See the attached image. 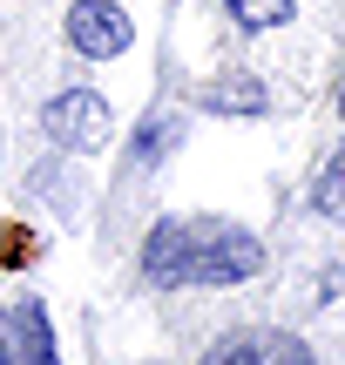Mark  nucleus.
<instances>
[{
	"instance_id": "1",
	"label": "nucleus",
	"mask_w": 345,
	"mask_h": 365,
	"mask_svg": "<svg viewBox=\"0 0 345 365\" xmlns=\"http://www.w3.org/2000/svg\"><path fill=\"white\" fill-rule=\"evenodd\" d=\"M257 264H264L257 237L244 223H210V217H170L143 244V271L156 284H237Z\"/></svg>"
},
{
	"instance_id": "2",
	"label": "nucleus",
	"mask_w": 345,
	"mask_h": 365,
	"mask_svg": "<svg viewBox=\"0 0 345 365\" xmlns=\"http://www.w3.org/2000/svg\"><path fill=\"white\" fill-rule=\"evenodd\" d=\"M41 122H48V135H54L61 149H75V156H88V149L108 143V102H102V95H88V88L54 95Z\"/></svg>"
},
{
	"instance_id": "3",
	"label": "nucleus",
	"mask_w": 345,
	"mask_h": 365,
	"mask_svg": "<svg viewBox=\"0 0 345 365\" xmlns=\"http://www.w3.org/2000/svg\"><path fill=\"white\" fill-rule=\"evenodd\" d=\"M68 41H75L81 54H95V61H108V54L129 48V14H122L115 0H75V7H68Z\"/></svg>"
},
{
	"instance_id": "4",
	"label": "nucleus",
	"mask_w": 345,
	"mask_h": 365,
	"mask_svg": "<svg viewBox=\"0 0 345 365\" xmlns=\"http://www.w3.org/2000/svg\"><path fill=\"white\" fill-rule=\"evenodd\" d=\"M203 365H311V352L292 331H230V339L210 345Z\"/></svg>"
},
{
	"instance_id": "5",
	"label": "nucleus",
	"mask_w": 345,
	"mask_h": 365,
	"mask_svg": "<svg viewBox=\"0 0 345 365\" xmlns=\"http://www.w3.org/2000/svg\"><path fill=\"white\" fill-rule=\"evenodd\" d=\"M203 108H210V115H264V108H271V88L257 75H224V81L203 88Z\"/></svg>"
},
{
	"instance_id": "6",
	"label": "nucleus",
	"mask_w": 345,
	"mask_h": 365,
	"mask_svg": "<svg viewBox=\"0 0 345 365\" xmlns=\"http://www.w3.org/2000/svg\"><path fill=\"white\" fill-rule=\"evenodd\" d=\"M14 331H21V359H27V365H61V352H54V331H48V312H41L34 298L14 312Z\"/></svg>"
},
{
	"instance_id": "7",
	"label": "nucleus",
	"mask_w": 345,
	"mask_h": 365,
	"mask_svg": "<svg viewBox=\"0 0 345 365\" xmlns=\"http://www.w3.org/2000/svg\"><path fill=\"white\" fill-rule=\"evenodd\" d=\"M311 210H319V217H339V223H345V149H339V156H325L319 182H311Z\"/></svg>"
},
{
	"instance_id": "8",
	"label": "nucleus",
	"mask_w": 345,
	"mask_h": 365,
	"mask_svg": "<svg viewBox=\"0 0 345 365\" xmlns=\"http://www.w3.org/2000/svg\"><path fill=\"white\" fill-rule=\"evenodd\" d=\"M230 21L244 27V34H264V27H284L292 21V0H224Z\"/></svg>"
},
{
	"instance_id": "9",
	"label": "nucleus",
	"mask_w": 345,
	"mask_h": 365,
	"mask_svg": "<svg viewBox=\"0 0 345 365\" xmlns=\"http://www.w3.org/2000/svg\"><path fill=\"white\" fill-rule=\"evenodd\" d=\"M163 149H176V122H170V115H156V122L143 129V143H135V156H143V163H156Z\"/></svg>"
},
{
	"instance_id": "10",
	"label": "nucleus",
	"mask_w": 345,
	"mask_h": 365,
	"mask_svg": "<svg viewBox=\"0 0 345 365\" xmlns=\"http://www.w3.org/2000/svg\"><path fill=\"white\" fill-rule=\"evenodd\" d=\"M0 365H27V359H21V331H14V318H0Z\"/></svg>"
},
{
	"instance_id": "11",
	"label": "nucleus",
	"mask_w": 345,
	"mask_h": 365,
	"mask_svg": "<svg viewBox=\"0 0 345 365\" xmlns=\"http://www.w3.org/2000/svg\"><path fill=\"white\" fill-rule=\"evenodd\" d=\"M339 115H345V102H339Z\"/></svg>"
}]
</instances>
